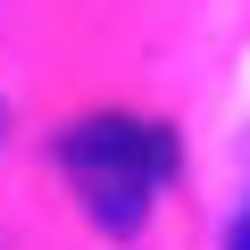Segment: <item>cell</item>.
Here are the masks:
<instances>
[{
  "mask_svg": "<svg viewBox=\"0 0 250 250\" xmlns=\"http://www.w3.org/2000/svg\"><path fill=\"white\" fill-rule=\"evenodd\" d=\"M59 167H67L83 217H92L108 242H134V233L150 225L167 175H175V134H167V125H150V117L100 108V117L59 125Z\"/></svg>",
  "mask_w": 250,
  "mask_h": 250,
  "instance_id": "6da1fadb",
  "label": "cell"
},
{
  "mask_svg": "<svg viewBox=\"0 0 250 250\" xmlns=\"http://www.w3.org/2000/svg\"><path fill=\"white\" fill-rule=\"evenodd\" d=\"M233 250H250V208H242V225H233Z\"/></svg>",
  "mask_w": 250,
  "mask_h": 250,
  "instance_id": "7a4b0ae2",
  "label": "cell"
},
{
  "mask_svg": "<svg viewBox=\"0 0 250 250\" xmlns=\"http://www.w3.org/2000/svg\"><path fill=\"white\" fill-rule=\"evenodd\" d=\"M0 125H9V117H0Z\"/></svg>",
  "mask_w": 250,
  "mask_h": 250,
  "instance_id": "3957f363",
  "label": "cell"
}]
</instances>
